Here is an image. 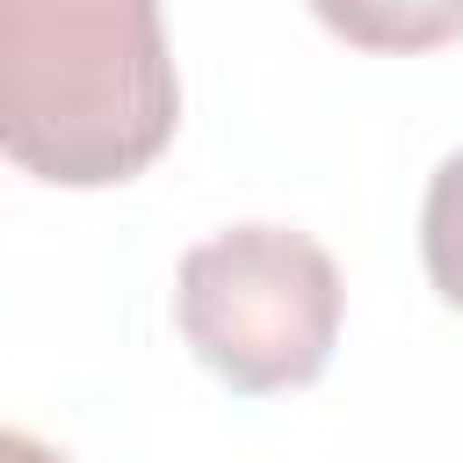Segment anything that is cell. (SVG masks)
Segmentation results:
<instances>
[{
	"instance_id": "3957f363",
	"label": "cell",
	"mask_w": 463,
	"mask_h": 463,
	"mask_svg": "<svg viewBox=\"0 0 463 463\" xmlns=\"http://www.w3.org/2000/svg\"><path fill=\"white\" fill-rule=\"evenodd\" d=\"M340 43L376 58H420L463 36V0H304Z\"/></svg>"
},
{
	"instance_id": "277c9868",
	"label": "cell",
	"mask_w": 463,
	"mask_h": 463,
	"mask_svg": "<svg viewBox=\"0 0 463 463\" xmlns=\"http://www.w3.org/2000/svg\"><path fill=\"white\" fill-rule=\"evenodd\" d=\"M420 260H427V282L441 289V304L463 311V152H449L427 181V203H420Z\"/></svg>"
},
{
	"instance_id": "7a4b0ae2",
	"label": "cell",
	"mask_w": 463,
	"mask_h": 463,
	"mask_svg": "<svg viewBox=\"0 0 463 463\" xmlns=\"http://www.w3.org/2000/svg\"><path fill=\"white\" fill-rule=\"evenodd\" d=\"M340 268L311 232L289 224H232L181 253L174 318L195 362L246 391H304L326 376L340 340Z\"/></svg>"
},
{
	"instance_id": "5b68a950",
	"label": "cell",
	"mask_w": 463,
	"mask_h": 463,
	"mask_svg": "<svg viewBox=\"0 0 463 463\" xmlns=\"http://www.w3.org/2000/svg\"><path fill=\"white\" fill-rule=\"evenodd\" d=\"M0 463H65L51 441H36V434H22V427H0Z\"/></svg>"
},
{
	"instance_id": "6da1fadb",
	"label": "cell",
	"mask_w": 463,
	"mask_h": 463,
	"mask_svg": "<svg viewBox=\"0 0 463 463\" xmlns=\"http://www.w3.org/2000/svg\"><path fill=\"white\" fill-rule=\"evenodd\" d=\"M181 123L159 0H0V159L51 188L145 174Z\"/></svg>"
}]
</instances>
